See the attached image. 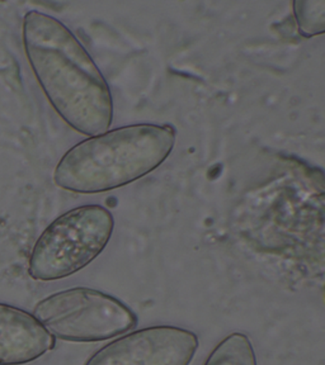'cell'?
Returning a JSON list of instances; mask_svg holds the SVG:
<instances>
[{"label": "cell", "instance_id": "obj_5", "mask_svg": "<svg viewBox=\"0 0 325 365\" xmlns=\"http://www.w3.org/2000/svg\"><path fill=\"white\" fill-rule=\"evenodd\" d=\"M199 349L192 331L176 326H153L109 342L86 365H189Z\"/></svg>", "mask_w": 325, "mask_h": 365}, {"label": "cell", "instance_id": "obj_8", "mask_svg": "<svg viewBox=\"0 0 325 365\" xmlns=\"http://www.w3.org/2000/svg\"><path fill=\"white\" fill-rule=\"evenodd\" d=\"M294 14L296 17L299 32L304 37L310 38L324 34L325 1L305 0L294 3Z\"/></svg>", "mask_w": 325, "mask_h": 365}, {"label": "cell", "instance_id": "obj_2", "mask_svg": "<svg viewBox=\"0 0 325 365\" xmlns=\"http://www.w3.org/2000/svg\"><path fill=\"white\" fill-rule=\"evenodd\" d=\"M171 125L119 127L89 137L65 153L54 171L59 188L98 194L125 187L156 170L176 145Z\"/></svg>", "mask_w": 325, "mask_h": 365}, {"label": "cell", "instance_id": "obj_1", "mask_svg": "<svg viewBox=\"0 0 325 365\" xmlns=\"http://www.w3.org/2000/svg\"><path fill=\"white\" fill-rule=\"evenodd\" d=\"M22 36L29 66L64 122L84 136L109 131L111 89L74 34L56 18L31 11L23 19Z\"/></svg>", "mask_w": 325, "mask_h": 365}, {"label": "cell", "instance_id": "obj_7", "mask_svg": "<svg viewBox=\"0 0 325 365\" xmlns=\"http://www.w3.org/2000/svg\"><path fill=\"white\" fill-rule=\"evenodd\" d=\"M205 365H257L251 339L241 332L230 334L217 344Z\"/></svg>", "mask_w": 325, "mask_h": 365}, {"label": "cell", "instance_id": "obj_3", "mask_svg": "<svg viewBox=\"0 0 325 365\" xmlns=\"http://www.w3.org/2000/svg\"><path fill=\"white\" fill-rule=\"evenodd\" d=\"M114 228V216L102 205L65 212L36 241L29 262L31 278L52 282L78 273L102 254Z\"/></svg>", "mask_w": 325, "mask_h": 365}, {"label": "cell", "instance_id": "obj_6", "mask_svg": "<svg viewBox=\"0 0 325 365\" xmlns=\"http://www.w3.org/2000/svg\"><path fill=\"white\" fill-rule=\"evenodd\" d=\"M55 339L34 314L0 303V365H24L40 359Z\"/></svg>", "mask_w": 325, "mask_h": 365}, {"label": "cell", "instance_id": "obj_4", "mask_svg": "<svg viewBox=\"0 0 325 365\" xmlns=\"http://www.w3.org/2000/svg\"><path fill=\"white\" fill-rule=\"evenodd\" d=\"M34 316L52 337L70 342L104 341L137 325L136 314L122 301L84 287L46 297Z\"/></svg>", "mask_w": 325, "mask_h": 365}]
</instances>
